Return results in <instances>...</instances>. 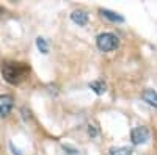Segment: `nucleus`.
Listing matches in <instances>:
<instances>
[{
	"instance_id": "f257e3e1",
	"label": "nucleus",
	"mask_w": 157,
	"mask_h": 155,
	"mask_svg": "<svg viewBox=\"0 0 157 155\" xmlns=\"http://www.w3.org/2000/svg\"><path fill=\"white\" fill-rule=\"evenodd\" d=\"M30 74V68L25 63L17 61H3L2 63V75L3 79L11 85L22 83Z\"/></svg>"
},
{
	"instance_id": "f03ea898",
	"label": "nucleus",
	"mask_w": 157,
	"mask_h": 155,
	"mask_svg": "<svg viewBox=\"0 0 157 155\" xmlns=\"http://www.w3.org/2000/svg\"><path fill=\"white\" fill-rule=\"evenodd\" d=\"M96 46L101 52H112L120 46V39L113 33H101L96 38Z\"/></svg>"
},
{
	"instance_id": "7ed1b4c3",
	"label": "nucleus",
	"mask_w": 157,
	"mask_h": 155,
	"mask_svg": "<svg viewBox=\"0 0 157 155\" xmlns=\"http://www.w3.org/2000/svg\"><path fill=\"white\" fill-rule=\"evenodd\" d=\"M149 136H151V133H149V130H148V127H143V125L135 127L134 130L130 132V139H132V143L137 144V146L148 143Z\"/></svg>"
},
{
	"instance_id": "20e7f679",
	"label": "nucleus",
	"mask_w": 157,
	"mask_h": 155,
	"mask_svg": "<svg viewBox=\"0 0 157 155\" xmlns=\"http://www.w3.org/2000/svg\"><path fill=\"white\" fill-rule=\"evenodd\" d=\"M14 107V99L10 94H2L0 96V116H8Z\"/></svg>"
},
{
	"instance_id": "39448f33",
	"label": "nucleus",
	"mask_w": 157,
	"mask_h": 155,
	"mask_svg": "<svg viewBox=\"0 0 157 155\" xmlns=\"http://www.w3.org/2000/svg\"><path fill=\"white\" fill-rule=\"evenodd\" d=\"M71 19H72V22H75L77 25L82 27V25H86V22H88V14L82 9H75V11H72Z\"/></svg>"
},
{
	"instance_id": "423d86ee",
	"label": "nucleus",
	"mask_w": 157,
	"mask_h": 155,
	"mask_svg": "<svg viewBox=\"0 0 157 155\" xmlns=\"http://www.w3.org/2000/svg\"><path fill=\"white\" fill-rule=\"evenodd\" d=\"M141 97H143V100H145V102H148L149 105L157 107V93L154 91V89H145L143 94H141Z\"/></svg>"
},
{
	"instance_id": "0eeeda50",
	"label": "nucleus",
	"mask_w": 157,
	"mask_h": 155,
	"mask_svg": "<svg viewBox=\"0 0 157 155\" xmlns=\"http://www.w3.org/2000/svg\"><path fill=\"white\" fill-rule=\"evenodd\" d=\"M101 14L105 19L112 20V22H120V24L124 22V17L121 14H118V13H115V11H110V9H101Z\"/></svg>"
},
{
	"instance_id": "6e6552de",
	"label": "nucleus",
	"mask_w": 157,
	"mask_h": 155,
	"mask_svg": "<svg viewBox=\"0 0 157 155\" xmlns=\"http://www.w3.org/2000/svg\"><path fill=\"white\" fill-rule=\"evenodd\" d=\"M90 88L93 89V91H94L98 96H102L104 93L107 91V85L104 83V82H101V80H94V82H91V83H90Z\"/></svg>"
},
{
	"instance_id": "1a4fd4ad",
	"label": "nucleus",
	"mask_w": 157,
	"mask_h": 155,
	"mask_svg": "<svg viewBox=\"0 0 157 155\" xmlns=\"http://www.w3.org/2000/svg\"><path fill=\"white\" fill-rule=\"evenodd\" d=\"M36 47H38V50L41 52V54H49V44H47V41L44 39V38H41L39 36L38 39H36Z\"/></svg>"
},
{
	"instance_id": "9d476101",
	"label": "nucleus",
	"mask_w": 157,
	"mask_h": 155,
	"mask_svg": "<svg viewBox=\"0 0 157 155\" xmlns=\"http://www.w3.org/2000/svg\"><path fill=\"white\" fill-rule=\"evenodd\" d=\"M110 155H132V149H129V147H113V149H110Z\"/></svg>"
},
{
	"instance_id": "9b49d317",
	"label": "nucleus",
	"mask_w": 157,
	"mask_h": 155,
	"mask_svg": "<svg viewBox=\"0 0 157 155\" xmlns=\"http://www.w3.org/2000/svg\"><path fill=\"white\" fill-rule=\"evenodd\" d=\"M88 133H90L91 136H96V133H98V132H96V128H94L93 125H90V128H88Z\"/></svg>"
},
{
	"instance_id": "f8f14e48",
	"label": "nucleus",
	"mask_w": 157,
	"mask_h": 155,
	"mask_svg": "<svg viewBox=\"0 0 157 155\" xmlns=\"http://www.w3.org/2000/svg\"><path fill=\"white\" fill-rule=\"evenodd\" d=\"M11 149H13V155H22V152L19 149H14V146L11 144Z\"/></svg>"
}]
</instances>
